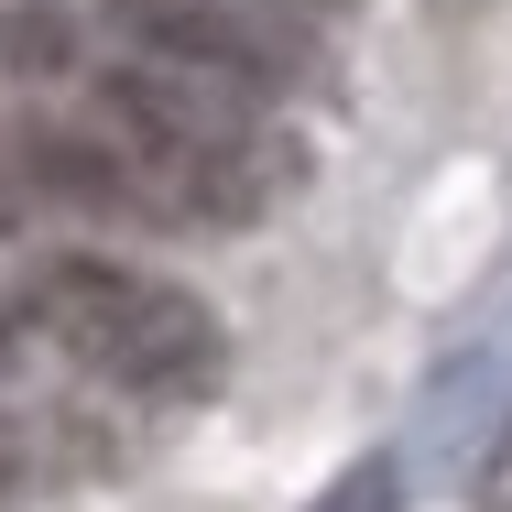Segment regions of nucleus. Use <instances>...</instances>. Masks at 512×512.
<instances>
[{"instance_id": "1", "label": "nucleus", "mask_w": 512, "mask_h": 512, "mask_svg": "<svg viewBox=\"0 0 512 512\" xmlns=\"http://www.w3.org/2000/svg\"><path fill=\"white\" fill-rule=\"evenodd\" d=\"M33 327H44L77 371H99L120 393H153V404L207 393L218 360H229L218 316H207L186 284H153V273L99 262V251H66V262L33 273Z\"/></svg>"}, {"instance_id": "2", "label": "nucleus", "mask_w": 512, "mask_h": 512, "mask_svg": "<svg viewBox=\"0 0 512 512\" xmlns=\"http://www.w3.org/2000/svg\"><path fill=\"white\" fill-rule=\"evenodd\" d=\"M109 22L142 44V66H186V77H218L240 99L306 88L316 66H327L316 22L262 11V0H109Z\"/></svg>"}, {"instance_id": "3", "label": "nucleus", "mask_w": 512, "mask_h": 512, "mask_svg": "<svg viewBox=\"0 0 512 512\" xmlns=\"http://www.w3.org/2000/svg\"><path fill=\"white\" fill-rule=\"evenodd\" d=\"M306 512H393V458H360L349 480H327Z\"/></svg>"}, {"instance_id": "4", "label": "nucleus", "mask_w": 512, "mask_h": 512, "mask_svg": "<svg viewBox=\"0 0 512 512\" xmlns=\"http://www.w3.org/2000/svg\"><path fill=\"white\" fill-rule=\"evenodd\" d=\"M262 11H295V22H316V11H327V0H262Z\"/></svg>"}, {"instance_id": "5", "label": "nucleus", "mask_w": 512, "mask_h": 512, "mask_svg": "<svg viewBox=\"0 0 512 512\" xmlns=\"http://www.w3.org/2000/svg\"><path fill=\"white\" fill-rule=\"evenodd\" d=\"M491 512H512V458H502V480H491Z\"/></svg>"}, {"instance_id": "6", "label": "nucleus", "mask_w": 512, "mask_h": 512, "mask_svg": "<svg viewBox=\"0 0 512 512\" xmlns=\"http://www.w3.org/2000/svg\"><path fill=\"white\" fill-rule=\"evenodd\" d=\"M0 349H11V316H0Z\"/></svg>"}]
</instances>
